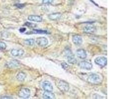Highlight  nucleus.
Returning <instances> with one entry per match:
<instances>
[{"instance_id":"nucleus-14","label":"nucleus","mask_w":132,"mask_h":99,"mask_svg":"<svg viewBox=\"0 0 132 99\" xmlns=\"http://www.w3.org/2000/svg\"><path fill=\"white\" fill-rule=\"evenodd\" d=\"M28 19L29 21L40 22L43 21L42 17L36 15H31L28 16Z\"/></svg>"},{"instance_id":"nucleus-21","label":"nucleus","mask_w":132,"mask_h":99,"mask_svg":"<svg viewBox=\"0 0 132 99\" xmlns=\"http://www.w3.org/2000/svg\"><path fill=\"white\" fill-rule=\"evenodd\" d=\"M54 0H42L43 3L45 4H51L54 2Z\"/></svg>"},{"instance_id":"nucleus-19","label":"nucleus","mask_w":132,"mask_h":99,"mask_svg":"<svg viewBox=\"0 0 132 99\" xmlns=\"http://www.w3.org/2000/svg\"><path fill=\"white\" fill-rule=\"evenodd\" d=\"M24 43L25 45L29 46H32L35 44V40L33 39H27L24 41Z\"/></svg>"},{"instance_id":"nucleus-10","label":"nucleus","mask_w":132,"mask_h":99,"mask_svg":"<svg viewBox=\"0 0 132 99\" xmlns=\"http://www.w3.org/2000/svg\"><path fill=\"white\" fill-rule=\"evenodd\" d=\"M11 53L14 57H21L24 54V51L22 49H13Z\"/></svg>"},{"instance_id":"nucleus-17","label":"nucleus","mask_w":132,"mask_h":99,"mask_svg":"<svg viewBox=\"0 0 132 99\" xmlns=\"http://www.w3.org/2000/svg\"><path fill=\"white\" fill-rule=\"evenodd\" d=\"M26 77V74L23 72H19L16 75V78L17 79V80H18L19 81H21V82H22L25 79Z\"/></svg>"},{"instance_id":"nucleus-13","label":"nucleus","mask_w":132,"mask_h":99,"mask_svg":"<svg viewBox=\"0 0 132 99\" xmlns=\"http://www.w3.org/2000/svg\"><path fill=\"white\" fill-rule=\"evenodd\" d=\"M73 43L76 46L81 45L83 43V39L82 37L79 35H74L72 38Z\"/></svg>"},{"instance_id":"nucleus-7","label":"nucleus","mask_w":132,"mask_h":99,"mask_svg":"<svg viewBox=\"0 0 132 99\" xmlns=\"http://www.w3.org/2000/svg\"><path fill=\"white\" fill-rule=\"evenodd\" d=\"M36 42L37 44L40 47H45L48 44V40L45 37H39L36 39Z\"/></svg>"},{"instance_id":"nucleus-23","label":"nucleus","mask_w":132,"mask_h":99,"mask_svg":"<svg viewBox=\"0 0 132 99\" xmlns=\"http://www.w3.org/2000/svg\"><path fill=\"white\" fill-rule=\"evenodd\" d=\"M1 99H13V98L9 97V96H2L1 97Z\"/></svg>"},{"instance_id":"nucleus-22","label":"nucleus","mask_w":132,"mask_h":99,"mask_svg":"<svg viewBox=\"0 0 132 99\" xmlns=\"http://www.w3.org/2000/svg\"><path fill=\"white\" fill-rule=\"evenodd\" d=\"M61 65H62V66L63 68H64V70L67 69V68H68V64H66V63H63L61 64Z\"/></svg>"},{"instance_id":"nucleus-24","label":"nucleus","mask_w":132,"mask_h":99,"mask_svg":"<svg viewBox=\"0 0 132 99\" xmlns=\"http://www.w3.org/2000/svg\"><path fill=\"white\" fill-rule=\"evenodd\" d=\"M26 29L25 28H21L19 29V32H21V33H23L26 31Z\"/></svg>"},{"instance_id":"nucleus-11","label":"nucleus","mask_w":132,"mask_h":99,"mask_svg":"<svg viewBox=\"0 0 132 99\" xmlns=\"http://www.w3.org/2000/svg\"><path fill=\"white\" fill-rule=\"evenodd\" d=\"M77 56L80 59L84 60L87 57V52L84 49H80L77 50L76 51Z\"/></svg>"},{"instance_id":"nucleus-5","label":"nucleus","mask_w":132,"mask_h":99,"mask_svg":"<svg viewBox=\"0 0 132 99\" xmlns=\"http://www.w3.org/2000/svg\"><path fill=\"white\" fill-rule=\"evenodd\" d=\"M95 63L100 66L104 67L107 65V59L105 57H97L95 60Z\"/></svg>"},{"instance_id":"nucleus-4","label":"nucleus","mask_w":132,"mask_h":99,"mask_svg":"<svg viewBox=\"0 0 132 99\" xmlns=\"http://www.w3.org/2000/svg\"><path fill=\"white\" fill-rule=\"evenodd\" d=\"M18 96L22 99H28L31 95V91L27 88H22L18 92Z\"/></svg>"},{"instance_id":"nucleus-18","label":"nucleus","mask_w":132,"mask_h":99,"mask_svg":"<svg viewBox=\"0 0 132 99\" xmlns=\"http://www.w3.org/2000/svg\"><path fill=\"white\" fill-rule=\"evenodd\" d=\"M33 34H47L48 31L47 30H40V29H33L32 31L30 32Z\"/></svg>"},{"instance_id":"nucleus-6","label":"nucleus","mask_w":132,"mask_h":99,"mask_svg":"<svg viewBox=\"0 0 132 99\" xmlns=\"http://www.w3.org/2000/svg\"><path fill=\"white\" fill-rule=\"evenodd\" d=\"M79 66L81 69L90 71L93 68V64L90 62L88 61H83L80 62L79 64Z\"/></svg>"},{"instance_id":"nucleus-1","label":"nucleus","mask_w":132,"mask_h":99,"mask_svg":"<svg viewBox=\"0 0 132 99\" xmlns=\"http://www.w3.org/2000/svg\"><path fill=\"white\" fill-rule=\"evenodd\" d=\"M103 78L101 76L97 73H92L87 78V81L92 84L97 85L102 82Z\"/></svg>"},{"instance_id":"nucleus-16","label":"nucleus","mask_w":132,"mask_h":99,"mask_svg":"<svg viewBox=\"0 0 132 99\" xmlns=\"http://www.w3.org/2000/svg\"><path fill=\"white\" fill-rule=\"evenodd\" d=\"M43 98L45 99H55V95L52 92L45 91L43 94Z\"/></svg>"},{"instance_id":"nucleus-15","label":"nucleus","mask_w":132,"mask_h":99,"mask_svg":"<svg viewBox=\"0 0 132 99\" xmlns=\"http://www.w3.org/2000/svg\"><path fill=\"white\" fill-rule=\"evenodd\" d=\"M62 16V14L59 13L52 14L49 15V16H48L49 19H50V20H52V21L58 20L61 18Z\"/></svg>"},{"instance_id":"nucleus-3","label":"nucleus","mask_w":132,"mask_h":99,"mask_svg":"<svg viewBox=\"0 0 132 99\" xmlns=\"http://www.w3.org/2000/svg\"><path fill=\"white\" fill-rule=\"evenodd\" d=\"M65 53L69 63L71 64H76L77 62L76 58H75L74 55L73 54L72 52L69 49L65 50Z\"/></svg>"},{"instance_id":"nucleus-12","label":"nucleus","mask_w":132,"mask_h":99,"mask_svg":"<svg viewBox=\"0 0 132 99\" xmlns=\"http://www.w3.org/2000/svg\"><path fill=\"white\" fill-rule=\"evenodd\" d=\"M96 30V28L95 26L92 25H88L85 27L83 29L84 33L87 34H93L95 33Z\"/></svg>"},{"instance_id":"nucleus-9","label":"nucleus","mask_w":132,"mask_h":99,"mask_svg":"<svg viewBox=\"0 0 132 99\" xmlns=\"http://www.w3.org/2000/svg\"><path fill=\"white\" fill-rule=\"evenodd\" d=\"M42 87L45 91L52 92L53 90V87L52 83L49 81H45L42 84Z\"/></svg>"},{"instance_id":"nucleus-20","label":"nucleus","mask_w":132,"mask_h":99,"mask_svg":"<svg viewBox=\"0 0 132 99\" xmlns=\"http://www.w3.org/2000/svg\"><path fill=\"white\" fill-rule=\"evenodd\" d=\"M7 48V45L5 43L0 41V51L5 50Z\"/></svg>"},{"instance_id":"nucleus-2","label":"nucleus","mask_w":132,"mask_h":99,"mask_svg":"<svg viewBox=\"0 0 132 99\" xmlns=\"http://www.w3.org/2000/svg\"><path fill=\"white\" fill-rule=\"evenodd\" d=\"M56 86L58 89L62 92H68L69 90V84L64 80H59L56 83Z\"/></svg>"},{"instance_id":"nucleus-8","label":"nucleus","mask_w":132,"mask_h":99,"mask_svg":"<svg viewBox=\"0 0 132 99\" xmlns=\"http://www.w3.org/2000/svg\"><path fill=\"white\" fill-rule=\"evenodd\" d=\"M21 64L20 62L16 60H12L10 61L7 62L6 64V66L7 67V68H15L18 67Z\"/></svg>"}]
</instances>
